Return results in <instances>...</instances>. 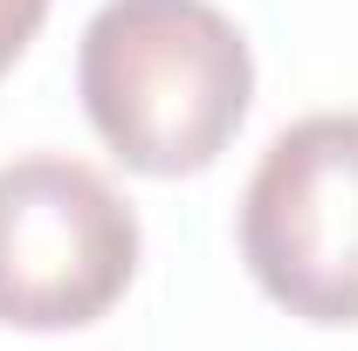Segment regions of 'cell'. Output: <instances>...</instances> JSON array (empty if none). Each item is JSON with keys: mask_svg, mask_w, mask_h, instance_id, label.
<instances>
[{"mask_svg": "<svg viewBox=\"0 0 358 351\" xmlns=\"http://www.w3.org/2000/svg\"><path fill=\"white\" fill-rule=\"evenodd\" d=\"M76 96L124 173L193 179L241 131L255 55L214 0H103L76 42Z\"/></svg>", "mask_w": 358, "mask_h": 351, "instance_id": "cell-1", "label": "cell"}, {"mask_svg": "<svg viewBox=\"0 0 358 351\" xmlns=\"http://www.w3.org/2000/svg\"><path fill=\"white\" fill-rule=\"evenodd\" d=\"M241 262L275 310L358 324V110H310L268 138L241 186Z\"/></svg>", "mask_w": 358, "mask_h": 351, "instance_id": "cell-2", "label": "cell"}, {"mask_svg": "<svg viewBox=\"0 0 358 351\" xmlns=\"http://www.w3.org/2000/svg\"><path fill=\"white\" fill-rule=\"evenodd\" d=\"M138 214L110 179L69 152L0 166V324L83 331L110 317L138 275Z\"/></svg>", "mask_w": 358, "mask_h": 351, "instance_id": "cell-3", "label": "cell"}, {"mask_svg": "<svg viewBox=\"0 0 358 351\" xmlns=\"http://www.w3.org/2000/svg\"><path fill=\"white\" fill-rule=\"evenodd\" d=\"M48 21V0H0V76L28 55V42L42 35Z\"/></svg>", "mask_w": 358, "mask_h": 351, "instance_id": "cell-4", "label": "cell"}]
</instances>
